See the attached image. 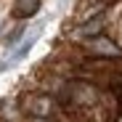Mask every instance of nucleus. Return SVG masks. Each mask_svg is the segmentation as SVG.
<instances>
[{
	"mask_svg": "<svg viewBox=\"0 0 122 122\" xmlns=\"http://www.w3.org/2000/svg\"><path fill=\"white\" fill-rule=\"evenodd\" d=\"M40 11V0H16L13 3V19H29Z\"/></svg>",
	"mask_w": 122,
	"mask_h": 122,
	"instance_id": "7ed1b4c3",
	"label": "nucleus"
},
{
	"mask_svg": "<svg viewBox=\"0 0 122 122\" xmlns=\"http://www.w3.org/2000/svg\"><path fill=\"white\" fill-rule=\"evenodd\" d=\"M37 35H40V32H32V35H27V37L21 40V45H19V48H16V51H13L11 56H8V61L3 64V69H5V66H13L16 61H21V58H24V56H27L29 51H32V45H35V40H37Z\"/></svg>",
	"mask_w": 122,
	"mask_h": 122,
	"instance_id": "f03ea898",
	"label": "nucleus"
},
{
	"mask_svg": "<svg viewBox=\"0 0 122 122\" xmlns=\"http://www.w3.org/2000/svg\"><path fill=\"white\" fill-rule=\"evenodd\" d=\"M88 48H90L93 53H101V56H119V48H117L114 43H109V40H104V37L90 40V43H88Z\"/></svg>",
	"mask_w": 122,
	"mask_h": 122,
	"instance_id": "20e7f679",
	"label": "nucleus"
},
{
	"mask_svg": "<svg viewBox=\"0 0 122 122\" xmlns=\"http://www.w3.org/2000/svg\"><path fill=\"white\" fill-rule=\"evenodd\" d=\"M101 27H104V16H96L93 21H88V24L80 27V35H82V37H93V35L101 32Z\"/></svg>",
	"mask_w": 122,
	"mask_h": 122,
	"instance_id": "39448f33",
	"label": "nucleus"
},
{
	"mask_svg": "<svg viewBox=\"0 0 122 122\" xmlns=\"http://www.w3.org/2000/svg\"><path fill=\"white\" fill-rule=\"evenodd\" d=\"M27 112L37 119H45V117L53 114V101L48 96H29L27 98Z\"/></svg>",
	"mask_w": 122,
	"mask_h": 122,
	"instance_id": "f257e3e1",
	"label": "nucleus"
},
{
	"mask_svg": "<svg viewBox=\"0 0 122 122\" xmlns=\"http://www.w3.org/2000/svg\"><path fill=\"white\" fill-rule=\"evenodd\" d=\"M21 37H24V24H21V27H16V29H13V32L5 37V45H8V48H13V45H16Z\"/></svg>",
	"mask_w": 122,
	"mask_h": 122,
	"instance_id": "423d86ee",
	"label": "nucleus"
}]
</instances>
